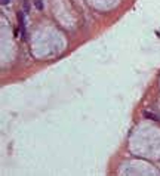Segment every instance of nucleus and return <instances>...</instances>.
Returning <instances> with one entry per match:
<instances>
[{
	"instance_id": "f257e3e1",
	"label": "nucleus",
	"mask_w": 160,
	"mask_h": 176,
	"mask_svg": "<svg viewBox=\"0 0 160 176\" xmlns=\"http://www.w3.org/2000/svg\"><path fill=\"white\" fill-rule=\"evenodd\" d=\"M18 25H19V30H21V34L25 36V22H24V14L22 12H18Z\"/></svg>"
},
{
	"instance_id": "f03ea898",
	"label": "nucleus",
	"mask_w": 160,
	"mask_h": 176,
	"mask_svg": "<svg viewBox=\"0 0 160 176\" xmlns=\"http://www.w3.org/2000/svg\"><path fill=\"white\" fill-rule=\"evenodd\" d=\"M31 2H33V5L36 6V9H37V10H43V8H45L43 0H31Z\"/></svg>"
},
{
	"instance_id": "7ed1b4c3",
	"label": "nucleus",
	"mask_w": 160,
	"mask_h": 176,
	"mask_svg": "<svg viewBox=\"0 0 160 176\" xmlns=\"http://www.w3.org/2000/svg\"><path fill=\"white\" fill-rule=\"evenodd\" d=\"M144 117L151 118V120H154V121H157V120H159V118H157V116H154L153 112H150V111H145V112H144Z\"/></svg>"
},
{
	"instance_id": "20e7f679",
	"label": "nucleus",
	"mask_w": 160,
	"mask_h": 176,
	"mask_svg": "<svg viewBox=\"0 0 160 176\" xmlns=\"http://www.w3.org/2000/svg\"><path fill=\"white\" fill-rule=\"evenodd\" d=\"M9 2H10V0H2V5L6 6V5H9Z\"/></svg>"
}]
</instances>
